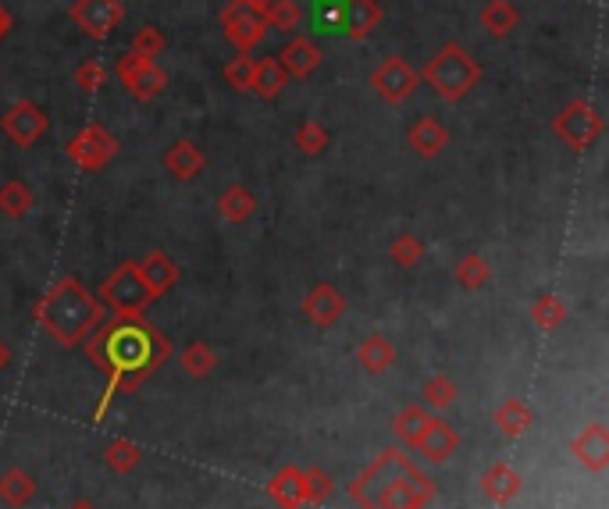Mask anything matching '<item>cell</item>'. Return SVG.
<instances>
[{
	"instance_id": "cell-11",
	"label": "cell",
	"mask_w": 609,
	"mask_h": 509,
	"mask_svg": "<svg viewBox=\"0 0 609 509\" xmlns=\"http://www.w3.org/2000/svg\"><path fill=\"white\" fill-rule=\"evenodd\" d=\"M47 129H50V118L43 114L40 104H33V100H15L8 111L0 114V132H4L15 146H22V150L40 143V139L47 136Z\"/></svg>"
},
{
	"instance_id": "cell-40",
	"label": "cell",
	"mask_w": 609,
	"mask_h": 509,
	"mask_svg": "<svg viewBox=\"0 0 609 509\" xmlns=\"http://www.w3.org/2000/svg\"><path fill=\"white\" fill-rule=\"evenodd\" d=\"M129 50H136V54H143V57H161L164 50H168V36L157 29V25H143V29H136V36H132V47Z\"/></svg>"
},
{
	"instance_id": "cell-34",
	"label": "cell",
	"mask_w": 609,
	"mask_h": 509,
	"mask_svg": "<svg viewBox=\"0 0 609 509\" xmlns=\"http://www.w3.org/2000/svg\"><path fill=\"white\" fill-rule=\"evenodd\" d=\"M264 22H268V29H275V33L293 36L303 25V8L296 0H271L268 11H264Z\"/></svg>"
},
{
	"instance_id": "cell-32",
	"label": "cell",
	"mask_w": 609,
	"mask_h": 509,
	"mask_svg": "<svg viewBox=\"0 0 609 509\" xmlns=\"http://www.w3.org/2000/svg\"><path fill=\"white\" fill-rule=\"evenodd\" d=\"M453 278H456V285H463L467 292H478V289H485L488 278H492V267H488V260L481 257V253H467V257L456 260Z\"/></svg>"
},
{
	"instance_id": "cell-35",
	"label": "cell",
	"mask_w": 609,
	"mask_h": 509,
	"mask_svg": "<svg viewBox=\"0 0 609 509\" xmlns=\"http://www.w3.org/2000/svg\"><path fill=\"white\" fill-rule=\"evenodd\" d=\"M139 460H143V449L136 442H129V438H114L104 449V463L114 474H129V470L139 467Z\"/></svg>"
},
{
	"instance_id": "cell-22",
	"label": "cell",
	"mask_w": 609,
	"mask_h": 509,
	"mask_svg": "<svg viewBox=\"0 0 609 509\" xmlns=\"http://www.w3.org/2000/svg\"><path fill=\"white\" fill-rule=\"evenodd\" d=\"M268 495L278 502L282 509H300L307 506V477H303L300 467H282L275 477L268 481Z\"/></svg>"
},
{
	"instance_id": "cell-18",
	"label": "cell",
	"mask_w": 609,
	"mask_h": 509,
	"mask_svg": "<svg viewBox=\"0 0 609 509\" xmlns=\"http://www.w3.org/2000/svg\"><path fill=\"white\" fill-rule=\"evenodd\" d=\"M456 449H460V435H456V428L446 421H439V413H435V417L428 421V428H424L421 442H417V453H421L428 463H446Z\"/></svg>"
},
{
	"instance_id": "cell-30",
	"label": "cell",
	"mask_w": 609,
	"mask_h": 509,
	"mask_svg": "<svg viewBox=\"0 0 609 509\" xmlns=\"http://www.w3.org/2000/svg\"><path fill=\"white\" fill-rule=\"evenodd\" d=\"M570 317L567 303H563L556 292H542V296L531 303V324H535L538 332H556V328H563Z\"/></svg>"
},
{
	"instance_id": "cell-33",
	"label": "cell",
	"mask_w": 609,
	"mask_h": 509,
	"mask_svg": "<svg viewBox=\"0 0 609 509\" xmlns=\"http://www.w3.org/2000/svg\"><path fill=\"white\" fill-rule=\"evenodd\" d=\"M33 203H36V196H33V189L25 186V182H18V178H11V182H4L0 186V214L4 218H25V214L33 211Z\"/></svg>"
},
{
	"instance_id": "cell-6",
	"label": "cell",
	"mask_w": 609,
	"mask_h": 509,
	"mask_svg": "<svg viewBox=\"0 0 609 509\" xmlns=\"http://www.w3.org/2000/svg\"><path fill=\"white\" fill-rule=\"evenodd\" d=\"M114 75H118V82H122L136 100H143V104H147V100H157L164 89H168V72L157 65L154 57H143V54H136V50L118 54Z\"/></svg>"
},
{
	"instance_id": "cell-3",
	"label": "cell",
	"mask_w": 609,
	"mask_h": 509,
	"mask_svg": "<svg viewBox=\"0 0 609 509\" xmlns=\"http://www.w3.org/2000/svg\"><path fill=\"white\" fill-rule=\"evenodd\" d=\"M104 321H107V307L100 303V296H93L75 275L50 285L47 296L36 303V324H40L57 346L65 349L82 346V339L90 332H97Z\"/></svg>"
},
{
	"instance_id": "cell-12",
	"label": "cell",
	"mask_w": 609,
	"mask_h": 509,
	"mask_svg": "<svg viewBox=\"0 0 609 509\" xmlns=\"http://www.w3.org/2000/svg\"><path fill=\"white\" fill-rule=\"evenodd\" d=\"M68 15L90 40H107L125 22V0H75Z\"/></svg>"
},
{
	"instance_id": "cell-36",
	"label": "cell",
	"mask_w": 609,
	"mask_h": 509,
	"mask_svg": "<svg viewBox=\"0 0 609 509\" xmlns=\"http://www.w3.org/2000/svg\"><path fill=\"white\" fill-rule=\"evenodd\" d=\"M214 367H218V353H214L207 342H189V346L182 349V371H186L189 378H207Z\"/></svg>"
},
{
	"instance_id": "cell-24",
	"label": "cell",
	"mask_w": 609,
	"mask_h": 509,
	"mask_svg": "<svg viewBox=\"0 0 609 509\" xmlns=\"http://www.w3.org/2000/svg\"><path fill=\"white\" fill-rule=\"evenodd\" d=\"M431 417H435V413H428L421 403L403 406V410L396 413V421H392V435L399 438L403 449H417V442H421V435H424V428H428Z\"/></svg>"
},
{
	"instance_id": "cell-28",
	"label": "cell",
	"mask_w": 609,
	"mask_h": 509,
	"mask_svg": "<svg viewBox=\"0 0 609 509\" xmlns=\"http://www.w3.org/2000/svg\"><path fill=\"white\" fill-rule=\"evenodd\" d=\"M478 22H481V29H485L488 36H496V40H503V36H510L513 29H517L520 11L513 8L510 0H488L485 8H481Z\"/></svg>"
},
{
	"instance_id": "cell-2",
	"label": "cell",
	"mask_w": 609,
	"mask_h": 509,
	"mask_svg": "<svg viewBox=\"0 0 609 509\" xmlns=\"http://www.w3.org/2000/svg\"><path fill=\"white\" fill-rule=\"evenodd\" d=\"M350 499L360 509H424L435 499V485L399 449H385L350 485Z\"/></svg>"
},
{
	"instance_id": "cell-43",
	"label": "cell",
	"mask_w": 609,
	"mask_h": 509,
	"mask_svg": "<svg viewBox=\"0 0 609 509\" xmlns=\"http://www.w3.org/2000/svg\"><path fill=\"white\" fill-rule=\"evenodd\" d=\"M317 15H321V25H325V29H342V4L339 0H321V4H317Z\"/></svg>"
},
{
	"instance_id": "cell-14",
	"label": "cell",
	"mask_w": 609,
	"mask_h": 509,
	"mask_svg": "<svg viewBox=\"0 0 609 509\" xmlns=\"http://www.w3.org/2000/svg\"><path fill=\"white\" fill-rule=\"evenodd\" d=\"M342 4V29L339 33L353 43H364L374 36V29L382 25L385 11L378 0H339Z\"/></svg>"
},
{
	"instance_id": "cell-13",
	"label": "cell",
	"mask_w": 609,
	"mask_h": 509,
	"mask_svg": "<svg viewBox=\"0 0 609 509\" xmlns=\"http://www.w3.org/2000/svg\"><path fill=\"white\" fill-rule=\"evenodd\" d=\"M300 310L307 314V321L314 324V328H335V324L342 321V314H346V299H342V292L335 289L332 282H317L310 285V292L303 296Z\"/></svg>"
},
{
	"instance_id": "cell-9",
	"label": "cell",
	"mask_w": 609,
	"mask_h": 509,
	"mask_svg": "<svg viewBox=\"0 0 609 509\" xmlns=\"http://www.w3.org/2000/svg\"><path fill=\"white\" fill-rule=\"evenodd\" d=\"M371 86H374V93L385 100V104L399 107L417 93V86H421V75H417V68L410 65L406 57L389 54L382 65L371 72Z\"/></svg>"
},
{
	"instance_id": "cell-10",
	"label": "cell",
	"mask_w": 609,
	"mask_h": 509,
	"mask_svg": "<svg viewBox=\"0 0 609 509\" xmlns=\"http://www.w3.org/2000/svg\"><path fill=\"white\" fill-rule=\"evenodd\" d=\"M221 33H225V40L232 43L239 54H250V50L264 40V33H268V22H264L260 11L243 4V0H228L225 8H221Z\"/></svg>"
},
{
	"instance_id": "cell-8",
	"label": "cell",
	"mask_w": 609,
	"mask_h": 509,
	"mask_svg": "<svg viewBox=\"0 0 609 509\" xmlns=\"http://www.w3.org/2000/svg\"><path fill=\"white\" fill-rule=\"evenodd\" d=\"M65 154H68V161L79 164L82 171H104L107 164L118 157V139H114L100 122H93L68 139Z\"/></svg>"
},
{
	"instance_id": "cell-15",
	"label": "cell",
	"mask_w": 609,
	"mask_h": 509,
	"mask_svg": "<svg viewBox=\"0 0 609 509\" xmlns=\"http://www.w3.org/2000/svg\"><path fill=\"white\" fill-rule=\"evenodd\" d=\"M570 453L585 470L602 474L609 467V431L602 424H588V428H581V435H574Z\"/></svg>"
},
{
	"instance_id": "cell-41",
	"label": "cell",
	"mask_w": 609,
	"mask_h": 509,
	"mask_svg": "<svg viewBox=\"0 0 609 509\" xmlns=\"http://www.w3.org/2000/svg\"><path fill=\"white\" fill-rule=\"evenodd\" d=\"M75 86H79L82 93H97V89H104L107 86L104 61H97V57H86V61L75 68Z\"/></svg>"
},
{
	"instance_id": "cell-1",
	"label": "cell",
	"mask_w": 609,
	"mask_h": 509,
	"mask_svg": "<svg viewBox=\"0 0 609 509\" xmlns=\"http://www.w3.org/2000/svg\"><path fill=\"white\" fill-rule=\"evenodd\" d=\"M86 360L107 378L104 399L97 406V421L107 413L118 392H136L154 371H161L171 356V342L147 321V314H114L97 332L82 339Z\"/></svg>"
},
{
	"instance_id": "cell-38",
	"label": "cell",
	"mask_w": 609,
	"mask_h": 509,
	"mask_svg": "<svg viewBox=\"0 0 609 509\" xmlns=\"http://www.w3.org/2000/svg\"><path fill=\"white\" fill-rule=\"evenodd\" d=\"M389 257L396 260L399 267H417L424 257V243H421V235L414 232H399L396 239H392L389 246Z\"/></svg>"
},
{
	"instance_id": "cell-37",
	"label": "cell",
	"mask_w": 609,
	"mask_h": 509,
	"mask_svg": "<svg viewBox=\"0 0 609 509\" xmlns=\"http://www.w3.org/2000/svg\"><path fill=\"white\" fill-rule=\"evenodd\" d=\"M293 143H296V150H300V154L317 157V154H325V146L332 143V136H328V129L321 122L307 118V122H300V129H296Z\"/></svg>"
},
{
	"instance_id": "cell-19",
	"label": "cell",
	"mask_w": 609,
	"mask_h": 509,
	"mask_svg": "<svg viewBox=\"0 0 609 509\" xmlns=\"http://www.w3.org/2000/svg\"><path fill=\"white\" fill-rule=\"evenodd\" d=\"M406 143H410V150H414L417 157L431 161V157H439L442 150L449 146V129L439 122V118L424 114V118H417V122L410 125V132H406Z\"/></svg>"
},
{
	"instance_id": "cell-46",
	"label": "cell",
	"mask_w": 609,
	"mask_h": 509,
	"mask_svg": "<svg viewBox=\"0 0 609 509\" xmlns=\"http://www.w3.org/2000/svg\"><path fill=\"white\" fill-rule=\"evenodd\" d=\"M8 364H11V349L4 346V342H0V371H4Z\"/></svg>"
},
{
	"instance_id": "cell-42",
	"label": "cell",
	"mask_w": 609,
	"mask_h": 509,
	"mask_svg": "<svg viewBox=\"0 0 609 509\" xmlns=\"http://www.w3.org/2000/svg\"><path fill=\"white\" fill-rule=\"evenodd\" d=\"M303 477H307V506H321L335 488L332 474H325L321 467H310V470H303Z\"/></svg>"
},
{
	"instance_id": "cell-17",
	"label": "cell",
	"mask_w": 609,
	"mask_h": 509,
	"mask_svg": "<svg viewBox=\"0 0 609 509\" xmlns=\"http://www.w3.org/2000/svg\"><path fill=\"white\" fill-rule=\"evenodd\" d=\"M136 271H139V278L147 282V289L154 292V299H161V296H168L175 285H179V278H182V271H179V264L168 257L164 250H154V253H147L143 260H136Z\"/></svg>"
},
{
	"instance_id": "cell-20",
	"label": "cell",
	"mask_w": 609,
	"mask_h": 509,
	"mask_svg": "<svg viewBox=\"0 0 609 509\" xmlns=\"http://www.w3.org/2000/svg\"><path fill=\"white\" fill-rule=\"evenodd\" d=\"M203 164H207V157H203V150L193 139H175V143L164 150V171H168L171 178H179V182L200 178Z\"/></svg>"
},
{
	"instance_id": "cell-23",
	"label": "cell",
	"mask_w": 609,
	"mask_h": 509,
	"mask_svg": "<svg viewBox=\"0 0 609 509\" xmlns=\"http://www.w3.org/2000/svg\"><path fill=\"white\" fill-rule=\"evenodd\" d=\"M396 342L385 339V335H367L364 342H360L357 349V360L360 367H364L367 374H385L396 367Z\"/></svg>"
},
{
	"instance_id": "cell-7",
	"label": "cell",
	"mask_w": 609,
	"mask_h": 509,
	"mask_svg": "<svg viewBox=\"0 0 609 509\" xmlns=\"http://www.w3.org/2000/svg\"><path fill=\"white\" fill-rule=\"evenodd\" d=\"M553 132L570 146V150H588V146H595L602 139L606 122H602V114L595 111L588 100H570V104L553 118Z\"/></svg>"
},
{
	"instance_id": "cell-27",
	"label": "cell",
	"mask_w": 609,
	"mask_h": 509,
	"mask_svg": "<svg viewBox=\"0 0 609 509\" xmlns=\"http://www.w3.org/2000/svg\"><path fill=\"white\" fill-rule=\"evenodd\" d=\"M492 421H496V428L503 431L506 438H520L535 424V413H531V406L524 403V399H503V403L496 406V413H492Z\"/></svg>"
},
{
	"instance_id": "cell-47",
	"label": "cell",
	"mask_w": 609,
	"mask_h": 509,
	"mask_svg": "<svg viewBox=\"0 0 609 509\" xmlns=\"http://www.w3.org/2000/svg\"><path fill=\"white\" fill-rule=\"evenodd\" d=\"M68 509H97V506H93V502H86V499H79L75 506H68Z\"/></svg>"
},
{
	"instance_id": "cell-31",
	"label": "cell",
	"mask_w": 609,
	"mask_h": 509,
	"mask_svg": "<svg viewBox=\"0 0 609 509\" xmlns=\"http://www.w3.org/2000/svg\"><path fill=\"white\" fill-rule=\"evenodd\" d=\"M456 396H460V392H456V381L449 378V374H431V378L424 381L421 406L428 413H442L456 403Z\"/></svg>"
},
{
	"instance_id": "cell-4",
	"label": "cell",
	"mask_w": 609,
	"mask_h": 509,
	"mask_svg": "<svg viewBox=\"0 0 609 509\" xmlns=\"http://www.w3.org/2000/svg\"><path fill=\"white\" fill-rule=\"evenodd\" d=\"M421 82L446 104H460L467 93L481 82V65L474 61L460 43L449 40L446 47H439V54L431 57L428 65L421 68Z\"/></svg>"
},
{
	"instance_id": "cell-45",
	"label": "cell",
	"mask_w": 609,
	"mask_h": 509,
	"mask_svg": "<svg viewBox=\"0 0 609 509\" xmlns=\"http://www.w3.org/2000/svg\"><path fill=\"white\" fill-rule=\"evenodd\" d=\"M243 4H250L253 11H260V15H264V11H268V4H271V0H243Z\"/></svg>"
},
{
	"instance_id": "cell-44",
	"label": "cell",
	"mask_w": 609,
	"mask_h": 509,
	"mask_svg": "<svg viewBox=\"0 0 609 509\" xmlns=\"http://www.w3.org/2000/svg\"><path fill=\"white\" fill-rule=\"evenodd\" d=\"M8 33H11V11L0 4V40H4Z\"/></svg>"
},
{
	"instance_id": "cell-39",
	"label": "cell",
	"mask_w": 609,
	"mask_h": 509,
	"mask_svg": "<svg viewBox=\"0 0 609 509\" xmlns=\"http://www.w3.org/2000/svg\"><path fill=\"white\" fill-rule=\"evenodd\" d=\"M253 68H257V61H253L250 54H236L225 65V82L232 89H239V93H250V89H253Z\"/></svg>"
},
{
	"instance_id": "cell-26",
	"label": "cell",
	"mask_w": 609,
	"mask_h": 509,
	"mask_svg": "<svg viewBox=\"0 0 609 509\" xmlns=\"http://www.w3.org/2000/svg\"><path fill=\"white\" fill-rule=\"evenodd\" d=\"M33 495H36V481H33V474H29V470L11 467V470H4V474H0V502H4V506L22 509V506H29V502H33Z\"/></svg>"
},
{
	"instance_id": "cell-16",
	"label": "cell",
	"mask_w": 609,
	"mask_h": 509,
	"mask_svg": "<svg viewBox=\"0 0 609 509\" xmlns=\"http://www.w3.org/2000/svg\"><path fill=\"white\" fill-rule=\"evenodd\" d=\"M321 61H325L321 47H317L310 36H300V33L285 43L282 54H278V65L289 72V79H310V75L321 68Z\"/></svg>"
},
{
	"instance_id": "cell-25",
	"label": "cell",
	"mask_w": 609,
	"mask_h": 509,
	"mask_svg": "<svg viewBox=\"0 0 609 509\" xmlns=\"http://www.w3.org/2000/svg\"><path fill=\"white\" fill-rule=\"evenodd\" d=\"M289 86V72L278 65V57H260L257 68H253V89L260 100H278L282 89Z\"/></svg>"
},
{
	"instance_id": "cell-21",
	"label": "cell",
	"mask_w": 609,
	"mask_h": 509,
	"mask_svg": "<svg viewBox=\"0 0 609 509\" xmlns=\"http://www.w3.org/2000/svg\"><path fill=\"white\" fill-rule=\"evenodd\" d=\"M520 488H524V477H520L506 460L492 463V467L481 474V492H485L488 502H496V506H506V502L517 499Z\"/></svg>"
},
{
	"instance_id": "cell-29",
	"label": "cell",
	"mask_w": 609,
	"mask_h": 509,
	"mask_svg": "<svg viewBox=\"0 0 609 509\" xmlns=\"http://www.w3.org/2000/svg\"><path fill=\"white\" fill-rule=\"evenodd\" d=\"M218 214L228 221V225H243L257 214V200L246 186H228L225 193L218 196Z\"/></svg>"
},
{
	"instance_id": "cell-5",
	"label": "cell",
	"mask_w": 609,
	"mask_h": 509,
	"mask_svg": "<svg viewBox=\"0 0 609 509\" xmlns=\"http://www.w3.org/2000/svg\"><path fill=\"white\" fill-rule=\"evenodd\" d=\"M100 303H104L107 310H114V314H147L157 299L154 292L147 289V282L139 278L136 264L125 260V264H118L111 275L104 278V285H100Z\"/></svg>"
}]
</instances>
